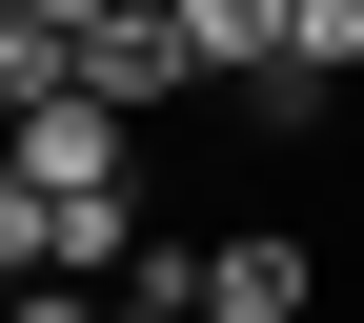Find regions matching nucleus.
I'll use <instances>...</instances> for the list:
<instances>
[{
	"instance_id": "obj_1",
	"label": "nucleus",
	"mask_w": 364,
	"mask_h": 323,
	"mask_svg": "<svg viewBox=\"0 0 364 323\" xmlns=\"http://www.w3.org/2000/svg\"><path fill=\"white\" fill-rule=\"evenodd\" d=\"M182 303L203 323H324V243H304V222H223V243L182 263Z\"/></svg>"
},
{
	"instance_id": "obj_2",
	"label": "nucleus",
	"mask_w": 364,
	"mask_h": 323,
	"mask_svg": "<svg viewBox=\"0 0 364 323\" xmlns=\"http://www.w3.org/2000/svg\"><path fill=\"white\" fill-rule=\"evenodd\" d=\"M81 102H102V121H162V102H203V40H182L162 0H122V21L81 40Z\"/></svg>"
},
{
	"instance_id": "obj_3",
	"label": "nucleus",
	"mask_w": 364,
	"mask_h": 323,
	"mask_svg": "<svg viewBox=\"0 0 364 323\" xmlns=\"http://www.w3.org/2000/svg\"><path fill=\"white\" fill-rule=\"evenodd\" d=\"M162 21L203 40V81H263V61H284V0H162Z\"/></svg>"
},
{
	"instance_id": "obj_4",
	"label": "nucleus",
	"mask_w": 364,
	"mask_h": 323,
	"mask_svg": "<svg viewBox=\"0 0 364 323\" xmlns=\"http://www.w3.org/2000/svg\"><path fill=\"white\" fill-rule=\"evenodd\" d=\"M223 102H243L263 142H324V121H344V81H304V61H263V81H223Z\"/></svg>"
},
{
	"instance_id": "obj_5",
	"label": "nucleus",
	"mask_w": 364,
	"mask_h": 323,
	"mask_svg": "<svg viewBox=\"0 0 364 323\" xmlns=\"http://www.w3.org/2000/svg\"><path fill=\"white\" fill-rule=\"evenodd\" d=\"M284 61L304 81H364V0H284Z\"/></svg>"
},
{
	"instance_id": "obj_6",
	"label": "nucleus",
	"mask_w": 364,
	"mask_h": 323,
	"mask_svg": "<svg viewBox=\"0 0 364 323\" xmlns=\"http://www.w3.org/2000/svg\"><path fill=\"white\" fill-rule=\"evenodd\" d=\"M21 283H61V243H41V182L0 162V303H21Z\"/></svg>"
},
{
	"instance_id": "obj_7",
	"label": "nucleus",
	"mask_w": 364,
	"mask_h": 323,
	"mask_svg": "<svg viewBox=\"0 0 364 323\" xmlns=\"http://www.w3.org/2000/svg\"><path fill=\"white\" fill-rule=\"evenodd\" d=\"M21 21H41V40H61V61H81V40H102V21H122V0H21Z\"/></svg>"
},
{
	"instance_id": "obj_8",
	"label": "nucleus",
	"mask_w": 364,
	"mask_h": 323,
	"mask_svg": "<svg viewBox=\"0 0 364 323\" xmlns=\"http://www.w3.org/2000/svg\"><path fill=\"white\" fill-rule=\"evenodd\" d=\"M0 323H102V303H81V283H21V303H0Z\"/></svg>"
},
{
	"instance_id": "obj_9",
	"label": "nucleus",
	"mask_w": 364,
	"mask_h": 323,
	"mask_svg": "<svg viewBox=\"0 0 364 323\" xmlns=\"http://www.w3.org/2000/svg\"><path fill=\"white\" fill-rule=\"evenodd\" d=\"M102 323H203V303H102Z\"/></svg>"
}]
</instances>
